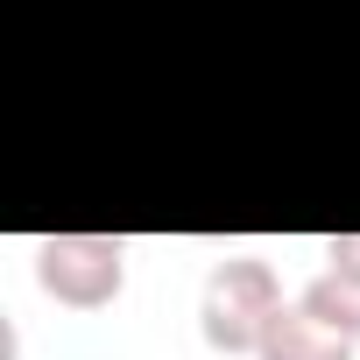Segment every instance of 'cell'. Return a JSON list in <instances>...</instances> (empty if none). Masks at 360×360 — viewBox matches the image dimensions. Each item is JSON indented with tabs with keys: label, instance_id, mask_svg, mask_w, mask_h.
Returning a JSON list of instances; mask_svg holds the SVG:
<instances>
[{
	"label": "cell",
	"instance_id": "cell-1",
	"mask_svg": "<svg viewBox=\"0 0 360 360\" xmlns=\"http://www.w3.org/2000/svg\"><path fill=\"white\" fill-rule=\"evenodd\" d=\"M276 311H283V276H276V262H262V255H226V262H212V276H205V290H198V332H205L212 353L255 360Z\"/></svg>",
	"mask_w": 360,
	"mask_h": 360
},
{
	"label": "cell",
	"instance_id": "cell-2",
	"mask_svg": "<svg viewBox=\"0 0 360 360\" xmlns=\"http://www.w3.org/2000/svg\"><path fill=\"white\" fill-rule=\"evenodd\" d=\"M36 283L43 297L71 311H106L127 290V240L120 233H50L36 240Z\"/></svg>",
	"mask_w": 360,
	"mask_h": 360
},
{
	"label": "cell",
	"instance_id": "cell-3",
	"mask_svg": "<svg viewBox=\"0 0 360 360\" xmlns=\"http://www.w3.org/2000/svg\"><path fill=\"white\" fill-rule=\"evenodd\" d=\"M255 360H353V339L332 332V325H318L304 304H283V311L269 318Z\"/></svg>",
	"mask_w": 360,
	"mask_h": 360
},
{
	"label": "cell",
	"instance_id": "cell-4",
	"mask_svg": "<svg viewBox=\"0 0 360 360\" xmlns=\"http://www.w3.org/2000/svg\"><path fill=\"white\" fill-rule=\"evenodd\" d=\"M318 325H332V332H346V339H360V262H325L311 283H304V297H297Z\"/></svg>",
	"mask_w": 360,
	"mask_h": 360
}]
</instances>
